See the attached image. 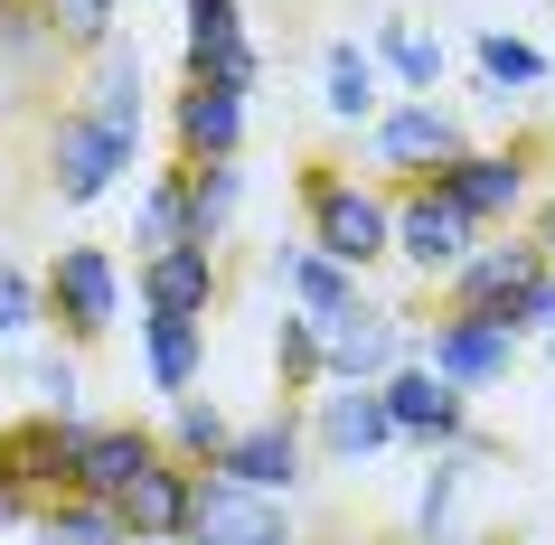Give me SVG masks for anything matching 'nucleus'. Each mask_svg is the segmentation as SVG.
Instances as JSON below:
<instances>
[{"instance_id": "1", "label": "nucleus", "mask_w": 555, "mask_h": 545, "mask_svg": "<svg viewBox=\"0 0 555 545\" xmlns=\"http://www.w3.org/2000/svg\"><path fill=\"white\" fill-rule=\"evenodd\" d=\"M301 245H321L339 273L386 263V189L349 179L339 160H301Z\"/></svg>"}, {"instance_id": "2", "label": "nucleus", "mask_w": 555, "mask_h": 545, "mask_svg": "<svg viewBox=\"0 0 555 545\" xmlns=\"http://www.w3.org/2000/svg\"><path fill=\"white\" fill-rule=\"evenodd\" d=\"M38 311L66 329V348H94L122 329V263L114 245H57V263L38 273Z\"/></svg>"}, {"instance_id": "3", "label": "nucleus", "mask_w": 555, "mask_h": 545, "mask_svg": "<svg viewBox=\"0 0 555 545\" xmlns=\"http://www.w3.org/2000/svg\"><path fill=\"white\" fill-rule=\"evenodd\" d=\"M470 245H480V226H470L462 207L442 198L434 179H414V189H396L386 198V255L405 263V273H424V283H452L470 263Z\"/></svg>"}, {"instance_id": "4", "label": "nucleus", "mask_w": 555, "mask_h": 545, "mask_svg": "<svg viewBox=\"0 0 555 545\" xmlns=\"http://www.w3.org/2000/svg\"><path fill=\"white\" fill-rule=\"evenodd\" d=\"M470 151V122L442 104V94H405V104H386L377 122H367V160H377L386 179H434V170H452Z\"/></svg>"}, {"instance_id": "5", "label": "nucleus", "mask_w": 555, "mask_h": 545, "mask_svg": "<svg viewBox=\"0 0 555 545\" xmlns=\"http://www.w3.org/2000/svg\"><path fill=\"white\" fill-rule=\"evenodd\" d=\"M405 311L396 301H367V291H349L339 311H321V376L330 386H377L386 367H405Z\"/></svg>"}, {"instance_id": "6", "label": "nucleus", "mask_w": 555, "mask_h": 545, "mask_svg": "<svg viewBox=\"0 0 555 545\" xmlns=\"http://www.w3.org/2000/svg\"><path fill=\"white\" fill-rule=\"evenodd\" d=\"M518 329H499V320L480 311H442L434 339H405V358H424V367L442 376V386H462V395H490V386H508L518 376Z\"/></svg>"}, {"instance_id": "7", "label": "nucleus", "mask_w": 555, "mask_h": 545, "mask_svg": "<svg viewBox=\"0 0 555 545\" xmlns=\"http://www.w3.org/2000/svg\"><path fill=\"white\" fill-rule=\"evenodd\" d=\"M434 189L462 207L480 235H499L508 217H527V198H537V151H527V142H508V151H480V142H470L452 170H434Z\"/></svg>"}, {"instance_id": "8", "label": "nucleus", "mask_w": 555, "mask_h": 545, "mask_svg": "<svg viewBox=\"0 0 555 545\" xmlns=\"http://www.w3.org/2000/svg\"><path fill=\"white\" fill-rule=\"evenodd\" d=\"M179 545H301V527H293V498H263V489H235L217 470H198Z\"/></svg>"}, {"instance_id": "9", "label": "nucleus", "mask_w": 555, "mask_h": 545, "mask_svg": "<svg viewBox=\"0 0 555 545\" xmlns=\"http://www.w3.org/2000/svg\"><path fill=\"white\" fill-rule=\"evenodd\" d=\"M217 480L263 489V498H293V489L311 480V432H301V414L273 404V414H255V424H235L227 452H217Z\"/></svg>"}, {"instance_id": "10", "label": "nucleus", "mask_w": 555, "mask_h": 545, "mask_svg": "<svg viewBox=\"0 0 555 545\" xmlns=\"http://www.w3.org/2000/svg\"><path fill=\"white\" fill-rule=\"evenodd\" d=\"M122 170H132V142H114L94 114H76V104H66V114L48 122V189H57V207L114 198Z\"/></svg>"}, {"instance_id": "11", "label": "nucleus", "mask_w": 555, "mask_h": 545, "mask_svg": "<svg viewBox=\"0 0 555 545\" xmlns=\"http://www.w3.org/2000/svg\"><path fill=\"white\" fill-rule=\"evenodd\" d=\"M377 395H386V424H396V442H414V452H452V442L470 432V395H462V386H442L424 358L386 367V376H377Z\"/></svg>"}, {"instance_id": "12", "label": "nucleus", "mask_w": 555, "mask_h": 545, "mask_svg": "<svg viewBox=\"0 0 555 545\" xmlns=\"http://www.w3.org/2000/svg\"><path fill=\"white\" fill-rule=\"evenodd\" d=\"M527 283H546L537 235H480V245H470V263L442 283V301H452V311H480V320H499V329H508V311H518Z\"/></svg>"}, {"instance_id": "13", "label": "nucleus", "mask_w": 555, "mask_h": 545, "mask_svg": "<svg viewBox=\"0 0 555 545\" xmlns=\"http://www.w3.org/2000/svg\"><path fill=\"white\" fill-rule=\"evenodd\" d=\"M301 432H311V460H330V470H367L377 452H396V424H386L377 386H330L301 414Z\"/></svg>"}, {"instance_id": "14", "label": "nucleus", "mask_w": 555, "mask_h": 545, "mask_svg": "<svg viewBox=\"0 0 555 545\" xmlns=\"http://www.w3.org/2000/svg\"><path fill=\"white\" fill-rule=\"evenodd\" d=\"M151 460H160V432H142V424H76V442H66V489L114 508Z\"/></svg>"}, {"instance_id": "15", "label": "nucleus", "mask_w": 555, "mask_h": 545, "mask_svg": "<svg viewBox=\"0 0 555 545\" xmlns=\"http://www.w3.org/2000/svg\"><path fill=\"white\" fill-rule=\"evenodd\" d=\"M189 86H235V94H255L263 86V48L245 38V10L235 0H189Z\"/></svg>"}, {"instance_id": "16", "label": "nucleus", "mask_w": 555, "mask_h": 545, "mask_svg": "<svg viewBox=\"0 0 555 545\" xmlns=\"http://www.w3.org/2000/svg\"><path fill=\"white\" fill-rule=\"evenodd\" d=\"M132 291H142V311H151V320H207L217 301H227L217 245H160V255H142Z\"/></svg>"}, {"instance_id": "17", "label": "nucleus", "mask_w": 555, "mask_h": 545, "mask_svg": "<svg viewBox=\"0 0 555 545\" xmlns=\"http://www.w3.org/2000/svg\"><path fill=\"white\" fill-rule=\"evenodd\" d=\"M66 442H76V424H57V414H20V424H0V480L20 489V498H57L66 489Z\"/></svg>"}, {"instance_id": "18", "label": "nucleus", "mask_w": 555, "mask_h": 545, "mask_svg": "<svg viewBox=\"0 0 555 545\" xmlns=\"http://www.w3.org/2000/svg\"><path fill=\"white\" fill-rule=\"evenodd\" d=\"M189 489H198V470L160 452V460L142 470V480H132V489L114 498L122 536H132V545H179V527H189Z\"/></svg>"}, {"instance_id": "19", "label": "nucleus", "mask_w": 555, "mask_h": 545, "mask_svg": "<svg viewBox=\"0 0 555 545\" xmlns=\"http://www.w3.org/2000/svg\"><path fill=\"white\" fill-rule=\"evenodd\" d=\"M170 142H179V160H245V94L235 86H179Z\"/></svg>"}, {"instance_id": "20", "label": "nucleus", "mask_w": 555, "mask_h": 545, "mask_svg": "<svg viewBox=\"0 0 555 545\" xmlns=\"http://www.w3.org/2000/svg\"><path fill=\"white\" fill-rule=\"evenodd\" d=\"M142 94H151L142 48H122V38H114V48H94V86H86V104H76V114H94L104 132H114V142H132V151H142V114H151Z\"/></svg>"}, {"instance_id": "21", "label": "nucleus", "mask_w": 555, "mask_h": 545, "mask_svg": "<svg viewBox=\"0 0 555 545\" xmlns=\"http://www.w3.org/2000/svg\"><path fill=\"white\" fill-rule=\"evenodd\" d=\"M142 376H151V395H198V376H207V320H151L142 311Z\"/></svg>"}, {"instance_id": "22", "label": "nucleus", "mask_w": 555, "mask_h": 545, "mask_svg": "<svg viewBox=\"0 0 555 545\" xmlns=\"http://www.w3.org/2000/svg\"><path fill=\"white\" fill-rule=\"evenodd\" d=\"M321 114L330 122H377L386 114V76L358 38H330L321 48Z\"/></svg>"}, {"instance_id": "23", "label": "nucleus", "mask_w": 555, "mask_h": 545, "mask_svg": "<svg viewBox=\"0 0 555 545\" xmlns=\"http://www.w3.org/2000/svg\"><path fill=\"white\" fill-rule=\"evenodd\" d=\"M179 189H189V235L227 245V226L245 217V160H179Z\"/></svg>"}, {"instance_id": "24", "label": "nucleus", "mask_w": 555, "mask_h": 545, "mask_svg": "<svg viewBox=\"0 0 555 545\" xmlns=\"http://www.w3.org/2000/svg\"><path fill=\"white\" fill-rule=\"evenodd\" d=\"M367 57H377V76H396L405 94H442V66H452L424 20H377V48H367Z\"/></svg>"}, {"instance_id": "25", "label": "nucleus", "mask_w": 555, "mask_h": 545, "mask_svg": "<svg viewBox=\"0 0 555 545\" xmlns=\"http://www.w3.org/2000/svg\"><path fill=\"white\" fill-rule=\"evenodd\" d=\"M263 273L283 283V301H293V311H339V301L358 291V273H339L321 245H273V255H263Z\"/></svg>"}, {"instance_id": "26", "label": "nucleus", "mask_w": 555, "mask_h": 545, "mask_svg": "<svg viewBox=\"0 0 555 545\" xmlns=\"http://www.w3.org/2000/svg\"><path fill=\"white\" fill-rule=\"evenodd\" d=\"M29 536H38V545H132V536H122V517L104 508V498H76V489H57V498H38Z\"/></svg>"}, {"instance_id": "27", "label": "nucleus", "mask_w": 555, "mask_h": 545, "mask_svg": "<svg viewBox=\"0 0 555 545\" xmlns=\"http://www.w3.org/2000/svg\"><path fill=\"white\" fill-rule=\"evenodd\" d=\"M470 57H480V86H490L499 104H508V94H537V86L555 76V57H546V48H527L518 29H480Z\"/></svg>"}, {"instance_id": "28", "label": "nucleus", "mask_w": 555, "mask_h": 545, "mask_svg": "<svg viewBox=\"0 0 555 545\" xmlns=\"http://www.w3.org/2000/svg\"><path fill=\"white\" fill-rule=\"evenodd\" d=\"M227 432H235V414H227L217 395H179V404H170V432H160V452L189 460V470H217Z\"/></svg>"}, {"instance_id": "29", "label": "nucleus", "mask_w": 555, "mask_h": 545, "mask_svg": "<svg viewBox=\"0 0 555 545\" xmlns=\"http://www.w3.org/2000/svg\"><path fill=\"white\" fill-rule=\"evenodd\" d=\"M38 29H48V48H66V57H94V48L122 38V10L114 0H38Z\"/></svg>"}, {"instance_id": "30", "label": "nucleus", "mask_w": 555, "mask_h": 545, "mask_svg": "<svg viewBox=\"0 0 555 545\" xmlns=\"http://www.w3.org/2000/svg\"><path fill=\"white\" fill-rule=\"evenodd\" d=\"M273 386H283V395L330 386V376H321V311H283V320H273Z\"/></svg>"}, {"instance_id": "31", "label": "nucleus", "mask_w": 555, "mask_h": 545, "mask_svg": "<svg viewBox=\"0 0 555 545\" xmlns=\"http://www.w3.org/2000/svg\"><path fill=\"white\" fill-rule=\"evenodd\" d=\"M132 245H142V255H160V245H198V235H189V189H179V160L142 189V207H132Z\"/></svg>"}, {"instance_id": "32", "label": "nucleus", "mask_w": 555, "mask_h": 545, "mask_svg": "<svg viewBox=\"0 0 555 545\" xmlns=\"http://www.w3.org/2000/svg\"><path fill=\"white\" fill-rule=\"evenodd\" d=\"M452 508H462V470L434 452V470L414 489V545H452Z\"/></svg>"}, {"instance_id": "33", "label": "nucleus", "mask_w": 555, "mask_h": 545, "mask_svg": "<svg viewBox=\"0 0 555 545\" xmlns=\"http://www.w3.org/2000/svg\"><path fill=\"white\" fill-rule=\"evenodd\" d=\"M29 386H38V414H57V424H86L76 414V395H86V367H76V348H48L29 367Z\"/></svg>"}, {"instance_id": "34", "label": "nucleus", "mask_w": 555, "mask_h": 545, "mask_svg": "<svg viewBox=\"0 0 555 545\" xmlns=\"http://www.w3.org/2000/svg\"><path fill=\"white\" fill-rule=\"evenodd\" d=\"M38 320H48V311H38V273L0 255V348H20V339L38 329Z\"/></svg>"}, {"instance_id": "35", "label": "nucleus", "mask_w": 555, "mask_h": 545, "mask_svg": "<svg viewBox=\"0 0 555 545\" xmlns=\"http://www.w3.org/2000/svg\"><path fill=\"white\" fill-rule=\"evenodd\" d=\"M38 57H57L38 29V0H0V66H38Z\"/></svg>"}, {"instance_id": "36", "label": "nucleus", "mask_w": 555, "mask_h": 545, "mask_svg": "<svg viewBox=\"0 0 555 545\" xmlns=\"http://www.w3.org/2000/svg\"><path fill=\"white\" fill-rule=\"evenodd\" d=\"M508 329H518V339H555V273H546V283H527V291H518V311H508Z\"/></svg>"}, {"instance_id": "37", "label": "nucleus", "mask_w": 555, "mask_h": 545, "mask_svg": "<svg viewBox=\"0 0 555 545\" xmlns=\"http://www.w3.org/2000/svg\"><path fill=\"white\" fill-rule=\"evenodd\" d=\"M527 235H537V255H546V273H555V189L527 198Z\"/></svg>"}, {"instance_id": "38", "label": "nucleus", "mask_w": 555, "mask_h": 545, "mask_svg": "<svg viewBox=\"0 0 555 545\" xmlns=\"http://www.w3.org/2000/svg\"><path fill=\"white\" fill-rule=\"evenodd\" d=\"M29 517H38V508H29V498H20L10 480H0V536H10V527H29Z\"/></svg>"}]
</instances>
